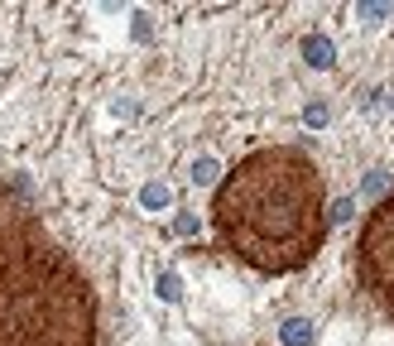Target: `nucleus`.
<instances>
[{
	"label": "nucleus",
	"mask_w": 394,
	"mask_h": 346,
	"mask_svg": "<svg viewBox=\"0 0 394 346\" xmlns=\"http://www.w3.org/2000/svg\"><path fill=\"white\" fill-rule=\"evenodd\" d=\"M303 63L317 68V73H327V68L337 63V44H332L327 34H308V39H303Z\"/></svg>",
	"instance_id": "obj_4"
},
{
	"label": "nucleus",
	"mask_w": 394,
	"mask_h": 346,
	"mask_svg": "<svg viewBox=\"0 0 394 346\" xmlns=\"http://www.w3.org/2000/svg\"><path fill=\"white\" fill-rule=\"evenodd\" d=\"M221 245L260 274H293L327 240V187L303 149H255L216 183Z\"/></svg>",
	"instance_id": "obj_1"
},
{
	"label": "nucleus",
	"mask_w": 394,
	"mask_h": 346,
	"mask_svg": "<svg viewBox=\"0 0 394 346\" xmlns=\"http://www.w3.org/2000/svg\"><path fill=\"white\" fill-rule=\"evenodd\" d=\"M173 231H178V236H197V216L178 212V216H173Z\"/></svg>",
	"instance_id": "obj_10"
},
{
	"label": "nucleus",
	"mask_w": 394,
	"mask_h": 346,
	"mask_svg": "<svg viewBox=\"0 0 394 346\" xmlns=\"http://www.w3.org/2000/svg\"><path fill=\"white\" fill-rule=\"evenodd\" d=\"M216 173H221V163L211 159V154H202V159L192 163V183H197V187H211V183H216Z\"/></svg>",
	"instance_id": "obj_7"
},
{
	"label": "nucleus",
	"mask_w": 394,
	"mask_h": 346,
	"mask_svg": "<svg viewBox=\"0 0 394 346\" xmlns=\"http://www.w3.org/2000/svg\"><path fill=\"white\" fill-rule=\"evenodd\" d=\"M356 274H361V289L370 293V303L394 322V192L375 202V212L361 226Z\"/></svg>",
	"instance_id": "obj_3"
},
{
	"label": "nucleus",
	"mask_w": 394,
	"mask_h": 346,
	"mask_svg": "<svg viewBox=\"0 0 394 346\" xmlns=\"http://www.w3.org/2000/svg\"><path fill=\"white\" fill-rule=\"evenodd\" d=\"M356 15H361V25H380V20H390V15H394V5L370 0V5H356Z\"/></svg>",
	"instance_id": "obj_9"
},
{
	"label": "nucleus",
	"mask_w": 394,
	"mask_h": 346,
	"mask_svg": "<svg viewBox=\"0 0 394 346\" xmlns=\"http://www.w3.org/2000/svg\"><path fill=\"white\" fill-rule=\"evenodd\" d=\"M159 298H164V303H178V298H183V279H178L173 269L159 274Z\"/></svg>",
	"instance_id": "obj_8"
},
{
	"label": "nucleus",
	"mask_w": 394,
	"mask_h": 346,
	"mask_svg": "<svg viewBox=\"0 0 394 346\" xmlns=\"http://www.w3.org/2000/svg\"><path fill=\"white\" fill-rule=\"evenodd\" d=\"M279 342L284 346H313L317 342V322L313 318H289L279 327Z\"/></svg>",
	"instance_id": "obj_5"
},
{
	"label": "nucleus",
	"mask_w": 394,
	"mask_h": 346,
	"mask_svg": "<svg viewBox=\"0 0 394 346\" xmlns=\"http://www.w3.org/2000/svg\"><path fill=\"white\" fill-rule=\"evenodd\" d=\"M346 216H351V197H342V202L327 212V221H346Z\"/></svg>",
	"instance_id": "obj_12"
},
{
	"label": "nucleus",
	"mask_w": 394,
	"mask_h": 346,
	"mask_svg": "<svg viewBox=\"0 0 394 346\" xmlns=\"http://www.w3.org/2000/svg\"><path fill=\"white\" fill-rule=\"evenodd\" d=\"M327 116H332V111L322 106V101H317V106H308V111H303V121H308V125H327Z\"/></svg>",
	"instance_id": "obj_11"
},
{
	"label": "nucleus",
	"mask_w": 394,
	"mask_h": 346,
	"mask_svg": "<svg viewBox=\"0 0 394 346\" xmlns=\"http://www.w3.org/2000/svg\"><path fill=\"white\" fill-rule=\"evenodd\" d=\"M0 346H97V293L29 212L0 226Z\"/></svg>",
	"instance_id": "obj_2"
},
{
	"label": "nucleus",
	"mask_w": 394,
	"mask_h": 346,
	"mask_svg": "<svg viewBox=\"0 0 394 346\" xmlns=\"http://www.w3.org/2000/svg\"><path fill=\"white\" fill-rule=\"evenodd\" d=\"M168 202H173V187L168 183H144L140 187V207H144V212H164V207H168Z\"/></svg>",
	"instance_id": "obj_6"
}]
</instances>
